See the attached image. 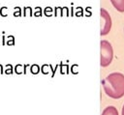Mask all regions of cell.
<instances>
[{"mask_svg": "<svg viewBox=\"0 0 124 115\" xmlns=\"http://www.w3.org/2000/svg\"><path fill=\"white\" fill-rule=\"evenodd\" d=\"M105 93L112 99H120L124 96V74L112 72L102 80Z\"/></svg>", "mask_w": 124, "mask_h": 115, "instance_id": "cell-1", "label": "cell"}, {"mask_svg": "<svg viewBox=\"0 0 124 115\" xmlns=\"http://www.w3.org/2000/svg\"><path fill=\"white\" fill-rule=\"evenodd\" d=\"M113 58V50L111 44L106 41H101V66L102 67H108Z\"/></svg>", "mask_w": 124, "mask_h": 115, "instance_id": "cell-2", "label": "cell"}, {"mask_svg": "<svg viewBox=\"0 0 124 115\" xmlns=\"http://www.w3.org/2000/svg\"><path fill=\"white\" fill-rule=\"evenodd\" d=\"M101 36H105L107 34H108V32L110 31L111 28V18L109 14L107 12V10L105 9H101Z\"/></svg>", "mask_w": 124, "mask_h": 115, "instance_id": "cell-3", "label": "cell"}, {"mask_svg": "<svg viewBox=\"0 0 124 115\" xmlns=\"http://www.w3.org/2000/svg\"><path fill=\"white\" fill-rule=\"evenodd\" d=\"M113 7L120 13H124V0H110Z\"/></svg>", "mask_w": 124, "mask_h": 115, "instance_id": "cell-4", "label": "cell"}, {"mask_svg": "<svg viewBox=\"0 0 124 115\" xmlns=\"http://www.w3.org/2000/svg\"><path fill=\"white\" fill-rule=\"evenodd\" d=\"M102 115H118V111L114 106H108L104 109Z\"/></svg>", "mask_w": 124, "mask_h": 115, "instance_id": "cell-5", "label": "cell"}, {"mask_svg": "<svg viewBox=\"0 0 124 115\" xmlns=\"http://www.w3.org/2000/svg\"><path fill=\"white\" fill-rule=\"evenodd\" d=\"M5 73H6V74H11V73H13V67H12V65L8 64V65L6 66Z\"/></svg>", "mask_w": 124, "mask_h": 115, "instance_id": "cell-6", "label": "cell"}, {"mask_svg": "<svg viewBox=\"0 0 124 115\" xmlns=\"http://www.w3.org/2000/svg\"><path fill=\"white\" fill-rule=\"evenodd\" d=\"M8 39H10V40H9L6 43H7L8 45H14V44H15V40H13V41H12V39H14V37L9 36V37H8Z\"/></svg>", "mask_w": 124, "mask_h": 115, "instance_id": "cell-7", "label": "cell"}, {"mask_svg": "<svg viewBox=\"0 0 124 115\" xmlns=\"http://www.w3.org/2000/svg\"><path fill=\"white\" fill-rule=\"evenodd\" d=\"M31 72H32L33 73H37V72H39V67H38L37 65H33L32 68H31Z\"/></svg>", "mask_w": 124, "mask_h": 115, "instance_id": "cell-8", "label": "cell"}, {"mask_svg": "<svg viewBox=\"0 0 124 115\" xmlns=\"http://www.w3.org/2000/svg\"><path fill=\"white\" fill-rule=\"evenodd\" d=\"M5 10H8V8H7V7H2V8L0 9V14H1L2 16H7V15H8L7 14H5V13H4V11H5Z\"/></svg>", "mask_w": 124, "mask_h": 115, "instance_id": "cell-9", "label": "cell"}, {"mask_svg": "<svg viewBox=\"0 0 124 115\" xmlns=\"http://www.w3.org/2000/svg\"><path fill=\"white\" fill-rule=\"evenodd\" d=\"M15 71H16V73H20L21 72V65H16V68H15Z\"/></svg>", "mask_w": 124, "mask_h": 115, "instance_id": "cell-10", "label": "cell"}, {"mask_svg": "<svg viewBox=\"0 0 124 115\" xmlns=\"http://www.w3.org/2000/svg\"><path fill=\"white\" fill-rule=\"evenodd\" d=\"M15 10L18 11V12H16V13H14V15H15V16H17V15H20V14H21V13H20V8H18V7H16V8H15Z\"/></svg>", "mask_w": 124, "mask_h": 115, "instance_id": "cell-11", "label": "cell"}, {"mask_svg": "<svg viewBox=\"0 0 124 115\" xmlns=\"http://www.w3.org/2000/svg\"><path fill=\"white\" fill-rule=\"evenodd\" d=\"M4 73V71H3V66L0 64V74H3Z\"/></svg>", "mask_w": 124, "mask_h": 115, "instance_id": "cell-12", "label": "cell"}, {"mask_svg": "<svg viewBox=\"0 0 124 115\" xmlns=\"http://www.w3.org/2000/svg\"><path fill=\"white\" fill-rule=\"evenodd\" d=\"M3 43L4 45H5V35L3 36V43Z\"/></svg>", "mask_w": 124, "mask_h": 115, "instance_id": "cell-13", "label": "cell"}, {"mask_svg": "<svg viewBox=\"0 0 124 115\" xmlns=\"http://www.w3.org/2000/svg\"><path fill=\"white\" fill-rule=\"evenodd\" d=\"M122 115H124V105H123V108H122Z\"/></svg>", "mask_w": 124, "mask_h": 115, "instance_id": "cell-14", "label": "cell"}]
</instances>
